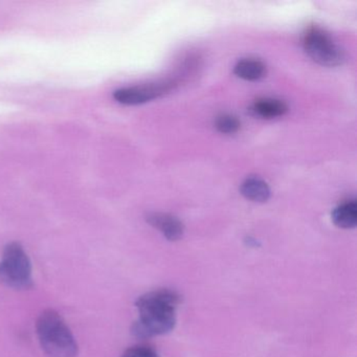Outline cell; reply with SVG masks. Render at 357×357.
<instances>
[{"label": "cell", "instance_id": "obj_1", "mask_svg": "<svg viewBox=\"0 0 357 357\" xmlns=\"http://www.w3.org/2000/svg\"><path fill=\"white\" fill-rule=\"evenodd\" d=\"M179 303L181 296L168 289L155 290L139 296L135 303L139 319L131 328L133 335L149 338L172 331L176 324Z\"/></svg>", "mask_w": 357, "mask_h": 357}, {"label": "cell", "instance_id": "obj_2", "mask_svg": "<svg viewBox=\"0 0 357 357\" xmlns=\"http://www.w3.org/2000/svg\"><path fill=\"white\" fill-rule=\"evenodd\" d=\"M36 332L41 348L50 357H77L79 347L63 317L47 309L39 315Z\"/></svg>", "mask_w": 357, "mask_h": 357}, {"label": "cell", "instance_id": "obj_3", "mask_svg": "<svg viewBox=\"0 0 357 357\" xmlns=\"http://www.w3.org/2000/svg\"><path fill=\"white\" fill-rule=\"evenodd\" d=\"M0 284L16 290L33 287L32 263L18 242H11L3 250L0 260Z\"/></svg>", "mask_w": 357, "mask_h": 357}, {"label": "cell", "instance_id": "obj_4", "mask_svg": "<svg viewBox=\"0 0 357 357\" xmlns=\"http://www.w3.org/2000/svg\"><path fill=\"white\" fill-rule=\"evenodd\" d=\"M303 47L307 55L324 66H337L344 63V52L332 37L319 26H309L303 35Z\"/></svg>", "mask_w": 357, "mask_h": 357}, {"label": "cell", "instance_id": "obj_5", "mask_svg": "<svg viewBox=\"0 0 357 357\" xmlns=\"http://www.w3.org/2000/svg\"><path fill=\"white\" fill-rule=\"evenodd\" d=\"M170 83L141 85V86L125 87L114 91V98L124 105H139L151 101L164 95L170 89Z\"/></svg>", "mask_w": 357, "mask_h": 357}, {"label": "cell", "instance_id": "obj_6", "mask_svg": "<svg viewBox=\"0 0 357 357\" xmlns=\"http://www.w3.org/2000/svg\"><path fill=\"white\" fill-rule=\"evenodd\" d=\"M146 220L152 227L160 231L169 241H178L183 238L185 227L183 222L173 215L166 213H149Z\"/></svg>", "mask_w": 357, "mask_h": 357}, {"label": "cell", "instance_id": "obj_7", "mask_svg": "<svg viewBox=\"0 0 357 357\" xmlns=\"http://www.w3.org/2000/svg\"><path fill=\"white\" fill-rule=\"evenodd\" d=\"M266 66L262 61L252 58L240 60L234 68L236 76L246 81L261 80L266 76Z\"/></svg>", "mask_w": 357, "mask_h": 357}, {"label": "cell", "instance_id": "obj_8", "mask_svg": "<svg viewBox=\"0 0 357 357\" xmlns=\"http://www.w3.org/2000/svg\"><path fill=\"white\" fill-rule=\"evenodd\" d=\"M332 220L340 229H353L357 223V204L355 200H348L336 206L332 213Z\"/></svg>", "mask_w": 357, "mask_h": 357}, {"label": "cell", "instance_id": "obj_9", "mask_svg": "<svg viewBox=\"0 0 357 357\" xmlns=\"http://www.w3.org/2000/svg\"><path fill=\"white\" fill-rule=\"evenodd\" d=\"M287 110V105L283 101L275 99L257 100L250 107L252 114L262 119L278 118L284 116Z\"/></svg>", "mask_w": 357, "mask_h": 357}, {"label": "cell", "instance_id": "obj_10", "mask_svg": "<svg viewBox=\"0 0 357 357\" xmlns=\"http://www.w3.org/2000/svg\"><path fill=\"white\" fill-rule=\"evenodd\" d=\"M240 192L244 197L255 202H265L271 196L268 185L258 177H248L242 183Z\"/></svg>", "mask_w": 357, "mask_h": 357}, {"label": "cell", "instance_id": "obj_11", "mask_svg": "<svg viewBox=\"0 0 357 357\" xmlns=\"http://www.w3.org/2000/svg\"><path fill=\"white\" fill-rule=\"evenodd\" d=\"M217 130L225 135H233L237 132L241 127V123L236 116L231 114H221L215 122Z\"/></svg>", "mask_w": 357, "mask_h": 357}, {"label": "cell", "instance_id": "obj_12", "mask_svg": "<svg viewBox=\"0 0 357 357\" xmlns=\"http://www.w3.org/2000/svg\"><path fill=\"white\" fill-rule=\"evenodd\" d=\"M121 357H160L158 353L151 347L144 346V344H139V346H133L131 348L127 349L124 353H123Z\"/></svg>", "mask_w": 357, "mask_h": 357}]
</instances>
